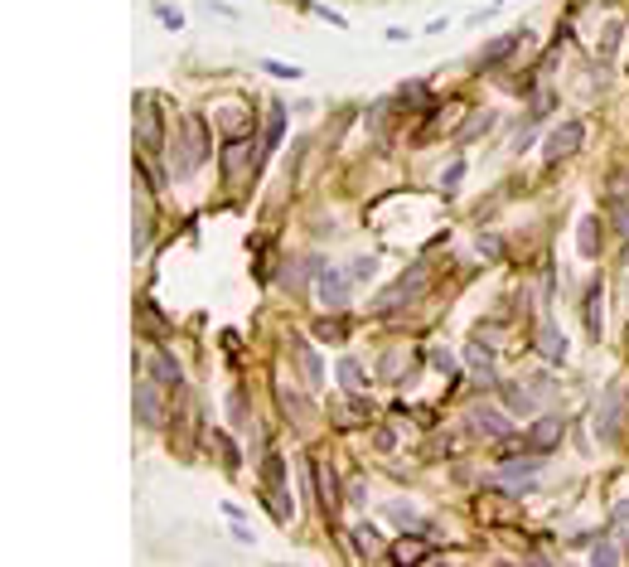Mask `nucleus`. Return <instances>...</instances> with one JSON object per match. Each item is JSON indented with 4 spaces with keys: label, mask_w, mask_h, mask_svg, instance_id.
Returning <instances> with one entry per match:
<instances>
[{
    "label": "nucleus",
    "mask_w": 629,
    "mask_h": 567,
    "mask_svg": "<svg viewBox=\"0 0 629 567\" xmlns=\"http://www.w3.org/2000/svg\"><path fill=\"white\" fill-rule=\"evenodd\" d=\"M179 160H174V174H194L204 160H209V136H204V122L199 117H184V136H179Z\"/></svg>",
    "instance_id": "nucleus-1"
},
{
    "label": "nucleus",
    "mask_w": 629,
    "mask_h": 567,
    "mask_svg": "<svg viewBox=\"0 0 629 567\" xmlns=\"http://www.w3.org/2000/svg\"><path fill=\"white\" fill-rule=\"evenodd\" d=\"M426 281H431V276H426V267H412L407 276H397V281H392V286H387V291L377 296V301H373V310H397V305L417 301L421 291H426Z\"/></svg>",
    "instance_id": "nucleus-2"
},
{
    "label": "nucleus",
    "mask_w": 629,
    "mask_h": 567,
    "mask_svg": "<svg viewBox=\"0 0 629 567\" xmlns=\"http://www.w3.org/2000/svg\"><path fill=\"white\" fill-rule=\"evenodd\" d=\"M136 131H141V151H145V155H160L165 131H160V107H155V97H141V102H136Z\"/></svg>",
    "instance_id": "nucleus-3"
},
{
    "label": "nucleus",
    "mask_w": 629,
    "mask_h": 567,
    "mask_svg": "<svg viewBox=\"0 0 629 567\" xmlns=\"http://www.w3.org/2000/svg\"><path fill=\"white\" fill-rule=\"evenodd\" d=\"M581 141H586V122H562V127L547 136V151H543V155H547V160H562V155H571Z\"/></svg>",
    "instance_id": "nucleus-4"
},
{
    "label": "nucleus",
    "mask_w": 629,
    "mask_h": 567,
    "mask_svg": "<svg viewBox=\"0 0 629 567\" xmlns=\"http://www.w3.org/2000/svg\"><path fill=\"white\" fill-rule=\"evenodd\" d=\"M136 417H141L145 427H160V422H165V397L155 393V378L136 383Z\"/></svg>",
    "instance_id": "nucleus-5"
},
{
    "label": "nucleus",
    "mask_w": 629,
    "mask_h": 567,
    "mask_svg": "<svg viewBox=\"0 0 629 567\" xmlns=\"http://www.w3.org/2000/svg\"><path fill=\"white\" fill-rule=\"evenodd\" d=\"M145 374H150L160 388H179V364L169 359L165 349H150V359H145Z\"/></svg>",
    "instance_id": "nucleus-6"
},
{
    "label": "nucleus",
    "mask_w": 629,
    "mask_h": 567,
    "mask_svg": "<svg viewBox=\"0 0 629 567\" xmlns=\"http://www.w3.org/2000/svg\"><path fill=\"white\" fill-rule=\"evenodd\" d=\"M620 402H625V393H620V388L605 393V412L595 417V432L605 436V441H615V432H620Z\"/></svg>",
    "instance_id": "nucleus-7"
},
{
    "label": "nucleus",
    "mask_w": 629,
    "mask_h": 567,
    "mask_svg": "<svg viewBox=\"0 0 629 567\" xmlns=\"http://www.w3.org/2000/svg\"><path fill=\"white\" fill-rule=\"evenodd\" d=\"M469 427L479 436H508V422H503V412H494V407H474L469 412Z\"/></svg>",
    "instance_id": "nucleus-8"
},
{
    "label": "nucleus",
    "mask_w": 629,
    "mask_h": 567,
    "mask_svg": "<svg viewBox=\"0 0 629 567\" xmlns=\"http://www.w3.org/2000/svg\"><path fill=\"white\" fill-rule=\"evenodd\" d=\"M295 359H300V369H305V383H310V388H320V383H325V369H320V354H315V349L305 345V340H295Z\"/></svg>",
    "instance_id": "nucleus-9"
},
{
    "label": "nucleus",
    "mask_w": 629,
    "mask_h": 567,
    "mask_svg": "<svg viewBox=\"0 0 629 567\" xmlns=\"http://www.w3.org/2000/svg\"><path fill=\"white\" fill-rule=\"evenodd\" d=\"M320 296H325V305H344V296H349V276H339V272H325L320 267Z\"/></svg>",
    "instance_id": "nucleus-10"
},
{
    "label": "nucleus",
    "mask_w": 629,
    "mask_h": 567,
    "mask_svg": "<svg viewBox=\"0 0 629 567\" xmlns=\"http://www.w3.org/2000/svg\"><path fill=\"white\" fill-rule=\"evenodd\" d=\"M557 441H562V417H543V422L528 432V446H538V451L557 446Z\"/></svg>",
    "instance_id": "nucleus-11"
},
{
    "label": "nucleus",
    "mask_w": 629,
    "mask_h": 567,
    "mask_svg": "<svg viewBox=\"0 0 629 567\" xmlns=\"http://www.w3.org/2000/svg\"><path fill=\"white\" fill-rule=\"evenodd\" d=\"M600 325H605V320H600V281H595V286L586 291V330L595 335V340H600Z\"/></svg>",
    "instance_id": "nucleus-12"
},
{
    "label": "nucleus",
    "mask_w": 629,
    "mask_h": 567,
    "mask_svg": "<svg viewBox=\"0 0 629 567\" xmlns=\"http://www.w3.org/2000/svg\"><path fill=\"white\" fill-rule=\"evenodd\" d=\"M513 44H518V34H508V39H494L489 49H484V53H479V68H494L503 53H513Z\"/></svg>",
    "instance_id": "nucleus-13"
},
{
    "label": "nucleus",
    "mask_w": 629,
    "mask_h": 567,
    "mask_svg": "<svg viewBox=\"0 0 629 567\" xmlns=\"http://www.w3.org/2000/svg\"><path fill=\"white\" fill-rule=\"evenodd\" d=\"M469 364H474L479 383H494V369H489V349H484V345H469Z\"/></svg>",
    "instance_id": "nucleus-14"
},
{
    "label": "nucleus",
    "mask_w": 629,
    "mask_h": 567,
    "mask_svg": "<svg viewBox=\"0 0 629 567\" xmlns=\"http://www.w3.org/2000/svg\"><path fill=\"white\" fill-rule=\"evenodd\" d=\"M354 543H358V553H363V558H373V553H377V528H373V523H358V528H354Z\"/></svg>",
    "instance_id": "nucleus-15"
},
{
    "label": "nucleus",
    "mask_w": 629,
    "mask_h": 567,
    "mask_svg": "<svg viewBox=\"0 0 629 567\" xmlns=\"http://www.w3.org/2000/svg\"><path fill=\"white\" fill-rule=\"evenodd\" d=\"M543 354L547 359H566V340H562L552 325H543Z\"/></svg>",
    "instance_id": "nucleus-16"
},
{
    "label": "nucleus",
    "mask_w": 629,
    "mask_h": 567,
    "mask_svg": "<svg viewBox=\"0 0 629 567\" xmlns=\"http://www.w3.org/2000/svg\"><path fill=\"white\" fill-rule=\"evenodd\" d=\"M247 151H252V141H233V151H223V165H228V174H238V170H242Z\"/></svg>",
    "instance_id": "nucleus-17"
},
{
    "label": "nucleus",
    "mask_w": 629,
    "mask_h": 567,
    "mask_svg": "<svg viewBox=\"0 0 629 567\" xmlns=\"http://www.w3.org/2000/svg\"><path fill=\"white\" fill-rule=\"evenodd\" d=\"M581 253H586V257H595V253H600V228H595V218H586V223H581Z\"/></svg>",
    "instance_id": "nucleus-18"
},
{
    "label": "nucleus",
    "mask_w": 629,
    "mask_h": 567,
    "mask_svg": "<svg viewBox=\"0 0 629 567\" xmlns=\"http://www.w3.org/2000/svg\"><path fill=\"white\" fill-rule=\"evenodd\" d=\"M281 127H286V112H281V102H271V117H266V146L281 141Z\"/></svg>",
    "instance_id": "nucleus-19"
},
{
    "label": "nucleus",
    "mask_w": 629,
    "mask_h": 567,
    "mask_svg": "<svg viewBox=\"0 0 629 567\" xmlns=\"http://www.w3.org/2000/svg\"><path fill=\"white\" fill-rule=\"evenodd\" d=\"M339 378H344L349 388H363V383H368V378H363V369H358L354 359H344V364H339Z\"/></svg>",
    "instance_id": "nucleus-20"
},
{
    "label": "nucleus",
    "mask_w": 629,
    "mask_h": 567,
    "mask_svg": "<svg viewBox=\"0 0 629 567\" xmlns=\"http://www.w3.org/2000/svg\"><path fill=\"white\" fill-rule=\"evenodd\" d=\"M494 127V112H484V117H469V127L460 131V141H469V136H479V131H489Z\"/></svg>",
    "instance_id": "nucleus-21"
},
{
    "label": "nucleus",
    "mask_w": 629,
    "mask_h": 567,
    "mask_svg": "<svg viewBox=\"0 0 629 567\" xmlns=\"http://www.w3.org/2000/svg\"><path fill=\"white\" fill-rule=\"evenodd\" d=\"M392 558H397V563H412V558H426V548H417V543H397Z\"/></svg>",
    "instance_id": "nucleus-22"
},
{
    "label": "nucleus",
    "mask_w": 629,
    "mask_h": 567,
    "mask_svg": "<svg viewBox=\"0 0 629 567\" xmlns=\"http://www.w3.org/2000/svg\"><path fill=\"white\" fill-rule=\"evenodd\" d=\"M261 68H266V73H276V78H300V68H295V63H276V58H266Z\"/></svg>",
    "instance_id": "nucleus-23"
},
{
    "label": "nucleus",
    "mask_w": 629,
    "mask_h": 567,
    "mask_svg": "<svg viewBox=\"0 0 629 567\" xmlns=\"http://www.w3.org/2000/svg\"><path fill=\"white\" fill-rule=\"evenodd\" d=\"M320 335H325L330 345H339V340H344V325H339V320H320Z\"/></svg>",
    "instance_id": "nucleus-24"
},
{
    "label": "nucleus",
    "mask_w": 629,
    "mask_h": 567,
    "mask_svg": "<svg viewBox=\"0 0 629 567\" xmlns=\"http://www.w3.org/2000/svg\"><path fill=\"white\" fill-rule=\"evenodd\" d=\"M373 267H377L373 257H358V262H354V272H349V276H354V281H363V276H373Z\"/></svg>",
    "instance_id": "nucleus-25"
},
{
    "label": "nucleus",
    "mask_w": 629,
    "mask_h": 567,
    "mask_svg": "<svg viewBox=\"0 0 629 567\" xmlns=\"http://www.w3.org/2000/svg\"><path fill=\"white\" fill-rule=\"evenodd\" d=\"M431 359H436V369H441V374H446V378H450V374H455V359H450V354H446V349H436V354H431Z\"/></svg>",
    "instance_id": "nucleus-26"
},
{
    "label": "nucleus",
    "mask_w": 629,
    "mask_h": 567,
    "mask_svg": "<svg viewBox=\"0 0 629 567\" xmlns=\"http://www.w3.org/2000/svg\"><path fill=\"white\" fill-rule=\"evenodd\" d=\"M590 558H595V563H615V558H620V553H615V548H610V543H600V548H595V553H590Z\"/></svg>",
    "instance_id": "nucleus-27"
},
{
    "label": "nucleus",
    "mask_w": 629,
    "mask_h": 567,
    "mask_svg": "<svg viewBox=\"0 0 629 567\" xmlns=\"http://www.w3.org/2000/svg\"><path fill=\"white\" fill-rule=\"evenodd\" d=\"M460 174H465V165H460V160H455V165L446 170V179H441V184H446V189H455V179H460Z\"/></svg>",
    "instance_id": "nucleus-28"
},
{
    "label": "nucleus",
    "mask_w": 629,
    "mask_h": 567,
    "mask_svg": "<svg viewBox=\"0 0 629 567\" xmlns=\"http://www.w3.org/2000/svg\"><path fill=\"white\" fill-rule=\"evenodd\" d=\"M625 228H629V223H625Z\"/></svg>",
    "instance_id": "nucleus-29"
}]
</instances>
